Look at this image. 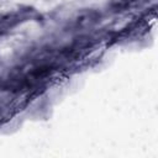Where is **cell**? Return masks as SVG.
Listing matches in <instances>:
<instances>
[{"instance_id": "cell-1", "label": "cell", "mask_w": 158, "mask_h": 158, "mask_svg": "<svg viewBox=\"0 0 158 158\" xmlns=\"http://www.w3.org/2000/svg\"><path fill=\"white\" fill-rule=\"evenodd\" d=\"M100 15L99 12L94 10H86V11H80L77 14V16L73 19V26L75 28H86L91 27L98 20Z\"/></svg>"}, {"instance_id": "cell-2", "label": "cell", "mask_w": 158, "mask_h": 158, "mask_svg": "<svg viewBox=\"0 0 158 158\" xmlns=\"http://www.w3.org/2000/svg\"><path fill=\"white\" fill-rule=\"evenodd\" d=\"M135 1H137V0H112V6L115 9H123V7L130 6Z\"/></svg>"}]
</instances>
